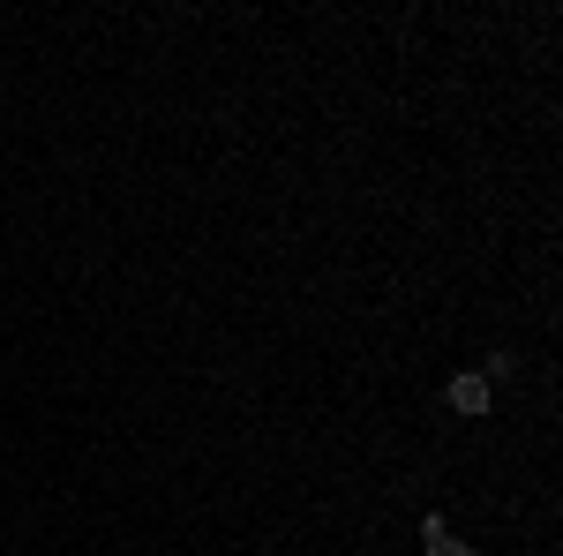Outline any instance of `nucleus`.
Listing matches in <instances>:
<instances>
[{"mask_svg": "<svg viewBox=\"0 0 563 556\" xmlns=\"http://www.w3.org/2000/svg\"><path fill=\"white\" fill-rule=\"evenodd\" d=\"M459 414H488V399H496V384L481 377V369H466V377H451V391H443Z\"/></svg>", "mask_w": 563, "mask_h": 556, "instance_id": "1", "label": "nucleus"}, {"mask_svg": "<svg viewBox=\"0 0 563 556\" xmlns=\"http://www.w3.org/2000/svg\"><path fill=\"white\" fill-rule=\"evenodd\" d=\"M481 377H488V384H511V377H519V353H511V346H496V353H488V369H481Z\"/></svg>", "mask_w": 563, "mask_h": 556, "instance_id": "2", "label": "nucleus"}, {"mask_svg": "<svg viewBox=\"0 0 563 556\" xmlns=\"http://www.w3.org/2000/svg\"><path fill=\"white\" fill-rule=\"evenodd\" d=\"M429 556H474V549H466V542H451V534H443V542H429Z\"/></svg>", "mask_w": 563, "mask_h": 556, "instance_id": "3", "label": "nucleus"}]
</instances>
